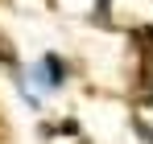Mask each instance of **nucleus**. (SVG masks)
<instances>
[{
  "label": "nucleus",
  "mask_w": 153,
  "mask_h": 144,
  "mask_svg": "<svg viewBox=\"0 0 153 144\" xmlns=\"http://www.w3.org/2000/svg\"><path fill=\"white\" fill-rule=\"evenodd\" d=\"M46 4H54V0H46Z\"/></svg>",
  "instance_id": "nucleus-5"
},
{
  "label": "nucleus",
  "mask_w": 153,
  "mask_h": 144,
  "mask_svg": "<svg viewBox=\"0 0 153 144\" xmlns=\"http://www.w3.org/2000/svg\"><path fill=\"white\" fill-rule=\"evenodd\" d=\"M141 41H145V46H149V54H153V25H145V29H141Z\"/></svg>",
  "instance_id": "nucleus-3"
},
{
  "label": "nucleus",
  "mask_w": 153,
  "mask_h": 144,
  "mask_svg": "<svg viewBox=\"0 0 153 144\" xmlns=\"http://www.w3.org/2000/svg\"><path fill=\"white\" fill-rule=\"evenodd\" d=\"M79 144H87V140H79Z\"/></svg>",
  "instance_id": "nucleus-7"
},
{
  "label": "nucleus",
  "mask_w": 153,
  "mask_h": 144,
  "mask_svg": "<svg viewBox=\"0 0 153 144\" xmlns=\"http://www.w3.org/2000/svg\"><path fill=\"white\" fill-rule=\"evenodd\" d=\"M0 144H8V128L4 123H0Z\"/></svg>",
  "instance_id": "nucleus-4"
},
{
  "label": "nucleus",
  "mask_w": 153,
  "mask_h": 144,
  "mask_svg": "<svg viewBox=\"0 0 153 144\" xmlns=\"http://www.w3.org/2000/svg\"><path fill=\"white\" fill-rule=\"evenodd\" d=\"M0 123H4V115H0Z\"/></svg>",
  "instance_id": "nucleus-6"
},
{
  "label": "nucleus",
  "mask_w": 153,
  "mask_h": 144,
  "mask_svg": "<svg viewBox=\"0 0 153 144\" xmlns=\"http://www.w3.org/2000/svg\"><path fill=\"white\" fill-rule=\"evenodd\" d=\"M0 62H8V66L17 62V54H13V46H8V37H4V33H0Z\"/></svg>",
  "instance_id": "nucleus-2"
},
{
  "label": "nucleus",
  "mask_w": 153,
  "mask_h": 144,
  "mask_svg": "<svg viewBox=\"0 0 153 144\" xmlns=\"http://www.w3.org/2000/svg\"><path fill=\"white\" fill-rule=\"evenodd\" d=\"M46 78H50V82H62V62H58V58H46Z\"/></svg>",
  "instance_id": "nucleus-1"
}]
</instances>
